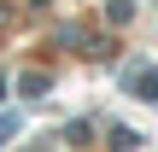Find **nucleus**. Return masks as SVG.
Returning <instances> with one entry per match:
<instances>
[{
	"instance_id": "nucleus-2",
	"label": "nucleus",
	"mask_w": 158,
	"mask_h": 152,
	"mask_svg": "<svg viewBox=\"0 0 158 152\" xmlns=\"http://www.w3.org/2000/svg\"><path fill=\"white\" fill-rule=\"evenodd\" d=\"M6 129H12V123H6V117H0V141H6Z\"/></svg>"
},
{
	"instance_id": "nucleus-1",
	"label": "nucleus",
	"mask_w": 158,
	"mask_h": 152,
	"mask_svg": "<svg viewBox=\"0 0 158 152\" xmlns=\"http://www.w3.org/2000/svg\"><path fill=\"white\" fill-rule=\"evenodd\" d=\"M135 88H141V100H158V76H141Z\"/></svg>"
}]
</instances>
